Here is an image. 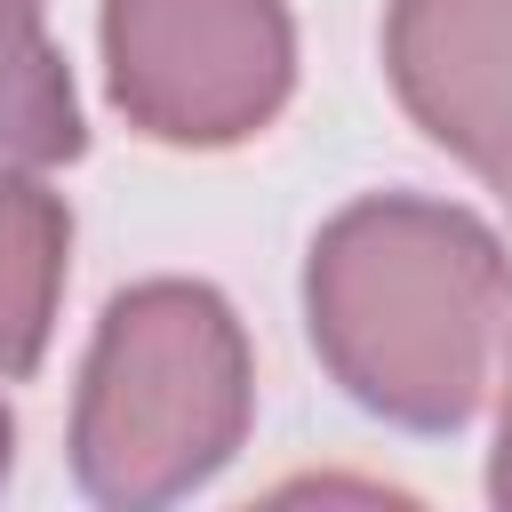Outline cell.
<instances>
[{
  "mask_svg": "<svg viewBox=\"0 0 512 512\" xmlns=\"http://www.w3.org/2000/svg\"><path fill=\"white\" fill-rule=\"evenodd\" d=\"M240 360V336L208 288H144L112 304L104 352H96V400H88V480L112 488L128 448L152 432L168 448H192V464H216L240 424V376H208Z\"/></svg>",
  "mask_w": 512,
  "mask_h": 512,
  "instance_id": "6da1fadb",
  "label": "cell"
},
{
  "mask_svg": "<svg viewBox=\"0 0 512 512\" xmlns=\"http://www.w3.org/2000/svg\"><path fill=\"white\" fill-rule=\"evenodd\" d=\"M400 88L432 136L472 152L512 200V0H408Z\"/></svg>",
  "mask_w": 512,
  "mask_h": 512,
  "instance_id": "7a4b0ae2",
  "label": "cell"
},
{
  "mask_svg": "<svg viewBox=\"0 0 512 512\" xmlns=\"http://www.w3.org/2000/svg\"><path fill=\"white\" fill-rule=\"evenodd\" d=\"M56 152H80L64 64L32 32V0H0V160H56Z\"/></svg>",
  "mask_w": 512,
  "mask_h": 512,
  "instance_id": "3957f363",
  "label": "cell"
},
{
  "mask_svg": "<svg viewBox=\"0 0 512 512\" xmlns=\"http://www.w3.org/2000/svg\"><path fill=\"white\" fill-rule=\"evenodd\" d=\"M64 256V216L32 184H0V368H24L48 328V288Z\"/></svg>",
  "mask_w": 512,
  "mask_h": 512,
  "instance_id": "277c9868",
  "label": "cell"
}]
</instances>
